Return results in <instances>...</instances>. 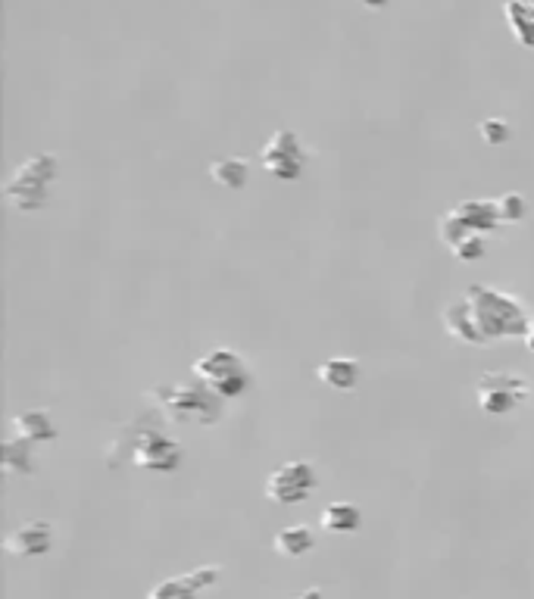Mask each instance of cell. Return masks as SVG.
I'll return each instance as SVG.
<instances>
[{"mask_svg": "<svg viewBox=\"0 0 534 599\" xmlns=\"http://www.w3.org/2000/svg\"><path fill=\"white\" fill-rule=\"evenodd\" d=\"M475 322L485 334V341H513V337H525L531 316L525 312V306L500 288H491V284H469L466 291Z\"/></svg>", "mask_w": 534, "mask_h": 599, "instance_id": "obj_1", "label": "cell"}, {"mask_svg": "<svg viewBox=\"0 0 534 599\" xmlns=\"http://www.w3.org/2000/svg\"><path fill=\"white\" fill-rule=\"evenodd\" d=\"M154 397L169 419L182 425H216L225 412V400L203 384V381H188V384H157Z\"/></svg>", "mask_w": 534, "mask_h": 599, "instance_id": "obj_2", "label": "cell"}, {"mask_svg": "<svg viewBox=\"0 0 534 599\" xmlns=\"http://www.w3.org/2000/svg\"><path fill=\"white\" fill-rule=\"evenodd\" d=\"M57 175H60L57 156L54 153H35L22 166H16V172L4 185V197L19 213H41L50 203V188H54Z\"/></svg>", "mask_w": 534, "mask_h": 599, "instance_id": "obj_3", "label": "cell"}, {"mask_svg": "<svg viewBox=\"0 0 534 599\" xmlns=\"http://www.w3.org/2000/svg\"><path fill=\"white\" fill-rule=\"evenodd\" d=\"M191 375L207 384L222 400H241L253 387L250 366L244 362V356L232 347H213L210 353L194 359Z\"/></svg>", "mask_w": 534, "mask_h": 599, "instance_id": "obj_4", "label": "cell"}, {"mask_svg": "<svg viewBox=\"0 0 534 599\" xmlns=\"http://www.w3.org/2000/svg\"><path fill=\"white\" fill-rule=\"evenodd\" d=\"M125 450H129V462L138 468V472H150V475H172L178 465H182V444L172 440L160 425L150 428H125L122 437Z\"/></svg>", "mask_w": 534, "mask_h": 599, "instance_id": "obj_5", "label": "cell"}, {"mask_svg": "<svg viewBox=\"0 0 534 599\" xmlns=\"http://www.w3.org/2000/svg\"><path fill=\"white\" fill-rule=\"evenodd\" d=\"M500 228V213H497V200H466L460 206H453L450 213L438 219V238L444 247H456L469 234H491Z\"/></svg>", "mask_w": 534, "mask_h": 599, "instance_id": "obj_6", "label": "cell"}, {"mask_svg": "<svg viewBox=\"0 0 534 599\" xmlns=\"http://www.w3.org/2000/svg\"><path fill=\"white\" fill-rule=\"evenodd\" d=\"M531 397L528 378L516 372H488L475 384V400L485 415H510Z\"/></svg>", "mask_w": 534, "mask_h": 599, "instance_id": "obj_7", "label": "cell"}, {"mask_svg": "<svg viewBox=\"0 0 534 599\" xmlns=\"http://www.w3.org/2000/svg\"><path fill=\"white\" fill-rule=\"evenodd\" d=\"M260 163L278 181H297L303 172H307L310 150L303 147L294 128H278V132L263 144Z\"/></svg>", "mask_w": 534, "mask_h": 599, "instance_id": "obj_8", "label": "cell"}, {"mask_svg": "<svg viewBox=\"0 0 534 599\" xmlns=\"http://www.w3.org/2000/svg\"><path fill=\"white\" fill-rule=\"evenodd\" d=\"M316 487H319L316 465L307 459H294V462L278 465L266 478V500L278 506H294V503L310 500Z\"/></svg>", "mask_w": 534, "mask_h": 599, "instance_id": "obj_9", "label": "cell"}, {"mask_svg": "<svg viewBox=\"0 0 534 599\" xmlns=\"http://www.w3.org/2000/svg\"><path fill=\"white\" fill-rule=\"evenodd\" d=\"M219 578H222V565H200L178 578H166L154 584L147 590V599H200V593L216 587Z\"/></svg>", "mask_w": 534, "mask_h": 599, "instance_id": "obj_10", "label": "cell"}, {"mask_svg": "<svg viewBox=\"0 0 534 599\" xmlns=\"http://www.w3.org/2000/svg\"><path fill=\"white\" fill-rule=\"evenodd\" d=\"M4 546H7L10 556H19V559L47 556L50 546H54V528H50L47 522H25V525H19L16 531L7 534Z\"/></svg>", "mask_w": 534, "mask_h": 599, "instance_id": "obj_11", "label": "cell"}, {"mask_svg": "<svg viewBox=\"0 0 534 599\" xmlns=\"http://www.w3.org/2000/svg\"><path fill=\"white\" fill-rule=\"evenodd\" d=\"M441 319H444V331L450 337H456L460 344H469V347L472 344H488L485 334H481V328H478V322H475V312H472L469 297H460L456 303H450L441 312Z\"/></svg>", "mask_w": 534, "mask_h": 599, "instance_id": "obj_12", "label": "cell"}, {"mask_svg": "<svg viewBox=\"0 0 534 599\" xmlns=\"http://www.w3.org/2000/svg\"><path fill=\"white\" fill-rule=\"evenodd\" d=\"M316 378L325 384V387H332V390H353L356 384H360V378H363V366H360V359H353V356H332V359H325L322 366L316 369Z\"/></svg>", "mask_w": 534, "mask_h": 599, "instance_id": "obj_13", "label": "cell"}, {"mask_svg": "<svg viewBox=\"0 0 534 599\" xmlns=\"http://www.w3.org/2000/svg\"><path fill=\"white\" fill-rule=\"evenodd\" d=\"M0 462H4V472H10V475H35L38 472L35 444L25 440L22 434L7 437L4 450H0Z\"/></svg>", "mask_w": 534, "mask_h": 599, "instance_id": "obj_14", "label": "cell"}, {"mask_svg": "<svg viewBox=\"0 0 534 599\" xmlns=\"http://www.w3.org/2000/svg\"><path fill=\"white\" fill-rule=\"evenodd\" d=\"M319 525L328 534H356L363 528V509L353 503H328L319 515Z\"/></svg>", "mask_w": 534, "mask_h": 599, "instance_id": "obj_15", "label": "cell"}, {"mask_svg": "<svg viewBox=\"0 0 534 599\" xmlns=\"http://www.w3.org/2000/svg\"><path fill=\"white\" fill-rule=\"evenodd\" d=\"M503 16H506V25H510L513 38L525 50H534V4L531 0H506Z\"/></svg>", "mask_w": 534, "mask_h": 599, "instance_id": "obj_16", "label": "cell"}, {"mask_svg": "<svg viewBox=\"0 0 534 599\" xmlns=\"http://www.w3.org/2000/svg\"><path fill=\"white\" fill-rule=\"evenodd\" d=\"M13 425H16V434H22L25 440H32L35 447L54 444V440H57V428H54V422H50V415L44 409H25V412H19L16 419H13Z\"/></svg>", "mask_w": 534, "mask_h": 599, "instance_id": "obj_17", "label": "cell"}, {"mask_svg": "<svg viewBox=\"0 0 534 599\" xmlns=\"http://www.w3.org/2000/svg\"><path fill=\"white\" fill-rule=\"evenodd\" d=\"M316 546V534L307 528V525H288V528H282L275 534V540H272V550L278 553V556H285V559H300V556H307L310 550Z\"/></svg>", "mask_w": 534, "mask_h": 599, "instance_id": "obj_18", "label": "cell"}, {"mask_svg": "<svg viewBox=\"0 0 534 599\" xmlns=\"http://www.w3.org/2000/svg\"><path fill=\"white\" fill-rule=\"evenodd\" d=\"M210 175L219 188L225 191H244L247 181H250V163L244 160V156H225V160H216L210 166Z\"/></svg>", "mask_w": 534, "mask_h": 599, "instance_id": "obj_19", "label": "cell"}, {"mask_svg": "<svg viewBox=\"0 0 534 599\" xmlns=\"http://www.w3.org/2000/svg\"><path fill=\"white\" fill-rule=\"evenodd\" d=\"M497 213H500V222H506V225L525 222V219H528V197L519 194V191L503 194V197L497 200Z\"/></svg>", "mask_w": 534, "mask_h": 599, "instance_id": "obj_20", "label": "cell"}, {"mask_svg": "<svg viewBox=\"0 0 534 599\" xmlns=\"http://www.w3.org/2000/svg\"><path fill=\"white\" fill-rule=\"evenodd\" d=\"M478 135H481V141H485L488 147H503V144H510L513 128H510V122L500 119V116H488V119H481Z\"/></svg>", "mask_w": 534, "mask_h": 599, "instance_id": "obj_21", "label": "cell"}, {"mask_svg": "<svg viewBox=\"0 0 534 599\" xmlns=\"http://www.w3.org/2000/svg\"><path fill=\"white\" fill-rule=\"evenodd\" d=\"M460 263H478V259H485L488 253V234H469L460 244L450 250Z\"/></svg>", "mask_w": 534, "mask_h": 599, "instance_id": "obj_22", "label": "cell"}, {"mask_svg": "<svg viewBox=\"0 0 534 599\" xmlns=\"http://www.w3.org/2000/svg\"><path fill=\"white\" fill-rule=\"evenodd\" d=\"M294 599H325V593L319 587H307V590H303L300 596H294Z\"/></svg>", "mask_w": 534, "mask_h": 599, "instance_id": "obj_23", "label": "cell"}, {"mask_svg": "<svg viewBox=\"0 0 534 599\" xmlns=\"http://www.w3.org/2000/svg\"><path fill=\"white\" fill-rule=\"evenodd\" d=\"M360 4L366 7V10H385L391 0H360Z\"/></svg>", "mask_w": 534, "mask_h": 599, "instance_id": "obj_24", "label": "cell"}, {"mask_svg": "<svg viewBox=\"0 0 534 599\" xmlns=\"http://www.w3.org/2000/svg\"><path fill=\"white\" fill-rule=\"evenodd\" d=\"M525 344H528V350L534 353V316H531V322H528V331H525Z\"/></svg>", "mask_w": 534, "mask_h": 599, "instance_id": "obj_25", "label": "cell"}]
</instances>
